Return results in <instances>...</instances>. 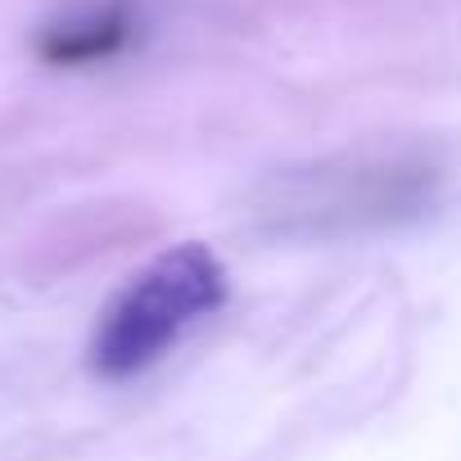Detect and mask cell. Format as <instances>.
I'll return each instance as SVG.
<instances>
[{
	"instance_id": "3957f363",
	"label": "cell",
	"mask_w": 461,
	"mask_h": 461,
	"mask_svg": "<svg viewBox=\"0 0 461 461\" xmlns=\"http://www.w3.org/2000/svg\"><path fill=\"white\" fill-rule=\"evenodd\" d=\"M131 41H136L131 10L109 5V10H86V14L59 23L46 41V55L55 64H100V59L122 55Z\"/></svg>"
},
{
	"instance_id": "7a4b0ae2",
	"label": "cell",
	"mask_w": 461,
	"mask_h": 461,
	"mask_svg": "<svg viewBox=\"0 0 461 461\" xmlns=\"http://www.w3.org/2000/svg\"><path fill=\"white\" fill-rule=\"evenodd\" d=\"M226 299V267L203 245H176L140 267L100 312L91 366L104 380H131L158 366Z\"/></svg>"
},
{
	"instance_id": "6da1fadb",
	"label": "cell",
	"mask_w": 461,
	"mask_h": 461,
	"mask_svg": "<svg viewBox=\"0 0 461 461\" xmlns=\"http://www.w3.org/2000/svg\"><path fill=\"white\" fill-rule=\"evenodd\" d=\"M438 199V167L425 154H344L281 172L263 212L290 236H357L416 221Z\"/></svg>"
}]
</instances>
